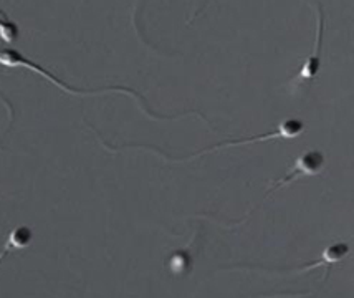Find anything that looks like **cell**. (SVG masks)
Wrapping results in <instances>:
<instances>
[{
  "label": "cell",
  "mask_w": 354,
  "mask_h": 298,
  "mask_svg": "<svg viewBox=\"0 0 354 298\" xmlns=\"http://www.w3.org/2000/svg\"><path fill=\"white\" fill-rule=\"evenodd\" d=\"M0 65H6V66H25V68L28 70H33L37 71V73L41 75V77H45L46 80H50V82L55 83V85H58L62 88V90L68 91L71 95H101V93H106V91H123V93H128L136 98V102L139 103L141 102V96H139L136 91L133 90H128V88H109V90H98V91H91V90H73L70 85H65V83L60 82L57 77H53L50 71H46L45 68H41V66L35 65V63L28 60V58H25L22 53L17 52L14 48H0Z\"/></svg>",
  "instance_id": "1"
},
{
  "label": "cell",
  "mask_w": 354,
  "mask_h": 298,
  "mask_svg": "<svg viewBox=\"0 0 354 298\" xmlns=\"http://www.w3.org/2000/svg\"><path fill=\"white\" fill-rule=\"evenodd\" d=\"M324 166H326V158H324L322 151H305V153H303L301 156H298L297 161H295L292 173L285 176V178L275 180V183L272 184V187L268 189V192H275L277 189L283 187L286 184H292L293 180L305 178V176L319 174L324 169Z\"/></svg>",
  "instance_id": "2"
},
{
  "label": "cell",
  "mask_w": 354,
  "mask_h": 298,
  "mask_svg": "<svg viewBox=\"0 0 354 298\" xmlns=\"http://www.w3.org/2000/svg\"><path fill=\"white\" fill-rule=\"evenodd\" d=\"M303 131H305V124H303V121L295 120V118H290V120L281 121L280 126H278V129H277L275 133H267V134H262V136L248 138V140H243V141L222 142V145H217V146H214V148L202 151V153L196 154V156H192V158H197V156H201V154H205V153H212V151H217V149H222V148H229V146L248 145V142L267 141V140H295V138L300 136V134H301ZM192 158H189V159H192Z\"/></svg>",
  "instance_id": "3"
},
{
  "label": "cell",
  "mask_w": 354,
  "mask_h": 298,
  "mask_svg": "<svg viewBox=\"0 0 354 298\" xmlns=\"http://www.w3.org/2000/svg\"><path fill=\"white\" fill-rule=\"evenodd\" d=\"M316 14H318V27H316V40H315V47H313V53L303 62L300 71L295 77L290 85H298L301 82H310V80H315L316 75H318L319 66H322V44H323V8L319 7V3H316L315 7Z\"/></svg>",
  "instance_id": "4"
},
{
  "label": "cell",
  "mask_w": 354,
  "mask_h": 298,
  "mask_svg": "<svg viewBox=\"0 0 354 298\" xmlns=\"http://www.w3.org/2000/svg\"><path fill=\"white\" fill-rule=\"evenodd\" d=\"M349 252H351V249H349V245L346 242H335L323 250L319 260H316V262L310 263V266L300 268L298 272H308V270H311V268H318V267L330 268L331 266H335V263L343 262V260L348 257Z\"/></svg>",
  "instance_id": "5"
},
{
  "label": "cell",
  "mask_w": 354,
  "mask_h": 298,
  "mask_svg": "<svg viewBox=\"0 0 354 298\" xmlns=\"http://www.w3.org/2000/svg\"><path fill=\"white\" fill-rule=\"evenodd\" d=\"M32 230L28 227H25V225H20V227H15L14 230L10 232V236H8L7 242H6V247H3V250L0 252V262H2V259L6 257L10 250H15V249H25V247L30 245L32 242Z\"/></svg>",
  "instance_id": "6"
},
{
  "label": "cell",
  "mask_w": 354,
  "mask_h": 298,
  "mask_svg": "<svg viewBox=\"0 0 354 298\" xmlns=\"http://www.w3.org/2000/svg\"><path fill=\"white\" fill-rule=\"evenodd\" d=\"M19 37V27L8 19L3 10H0V39L7 44H14Z\"/></svg>",
  "instance_id": "7"
}]
</instances>
